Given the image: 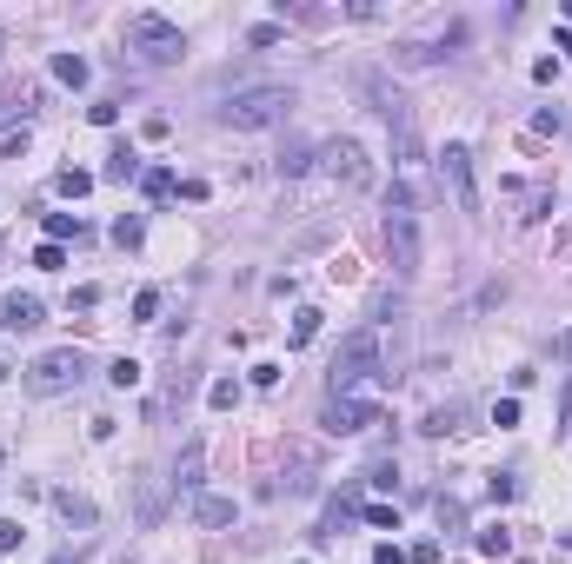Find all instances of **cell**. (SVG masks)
Returning a JSON list of instances; mask_svg holds the SVG:
<instances>
[{"label":"cell","mask_w":572,"mask_h":564,"mask_svg":"<svg viewBox=\"0 0 572 564\" xmlns=\"http://www.w3.org/2000/svg\"><path fill=\"white\" fill-rule=\"evenodd\" d=\"M360 93L373 100V113L393 127V153H399V160H419V119H413V100L399 93L393 80L380 74V66H366V74H360Z\"/></svg>","instance_id":"1"},{"label":"cell","mask_w":572,"mask_h":564,"mask_svg":"<svg viewBox=\"0 0 572 564\" xmlns=\"http://www.w3.org/2000/svg\"><path fill=\"white\" fill-rule=\"evenodd\" d=\"M213 113H220V127H233V133L280 127V119L293 113V87H240V93H227Z\"/></svg>","instance_id":"2"},{"label":"cell","mask_w":572,"mask_h":564,"mask_svg":"<svg viewBox=\"0 0 572 564\" xmlns=\"http://www.w3.org/2000/svg\"><path fill=\"white\" fill-rule=\"evenodd\" d=\"M366 379H386V366H380V332H373V326H360V332L340 346V358H333V372H326V399H360Z\"/></svg>","instance_id":"3"},{"label":"cell","mask_w":572,"mask_h":564,"mask_svg":"<svg viewBox=\"0 0 572 564\" xmlns=\"http://www.w3.org/2000/svg\"><path fill=\"white\" fill-rule=\"evenodd\" d=\"M127 54H140L147 66H174L187 54V33L166 21V13H133L127 21Z\"/></svg>","instance_id":"4"},{"label":"cell","mask_w":572,"mask_h":564,"mask_svg":"<svg viewBox=\"0 0 572 564\" xmlns=\"http://www.w3.org/2000/svg\"><path fill=\"white\" fill-rule=\"evenodd\" d=\"M87 379V352L80 346H60V352H40L27 366V392H40V399H54V392H74Z\"/></svg>","instance_id":"5"},{"label":"cell","mask_w":572,"mask_h":564,"mask_svg":"<svg viewBox=\"0 0 572 564\" xmlns=\"http://www.w3.org/2000/svg\"><path fill=\"white\" fill-rule=\"evenodd\" d=\"M386 260L399 279H419V213L413 207H386Z\"/></svg>","instance_id":"6"},{"label":"cell","mask_w":572,"mask_h":564,"mask_svg":"<svg viewBox=\"0 0 572 564\" xmlns=\"http://www.w3.org/2000/svg\"><path fill=\"white\" fill-rule=\"evenodd\" d=\"M319 160H326V173L340 180L346 193H366V186H373V160H366L360 140H326V146H319Z\"/></svg>","instance_id":"7"},{"label":"cell","mask_w":572,"mask_h":564,"mask_svg":"<svg viewBox=\"0 0 572 564\" xmlns=\"http://www.w3.org/2000/svg\"><path fill=\"white\" fill-rule=\"evenodd\" d=\"M440 180H446V193H452V207L460 213H479V180H473V153H466L460 140H452L440 153Z\"/></svg>","instance_id":"8"},{"label":"cell","mask_w":572,"mask_h":564,"mask_svg":"<svg viewBox=\"0 0 572 564\" xmlns=\"http://www.w3.org/2000/svg\"><path fill=\"white\" fill-rule=\"evenodd\" d=\"M319 425H326L333 438H353V432H366V425H380V405L373 399H326Z\"/></svg>","instance_id":"9"},{"label":"cell","mask_w":572,"mask_h":564,"mask_svg":"<svg viewBox=\"0 0 572 564\" xmlns=\"http://www.w3.org/2000/svg\"><path fill=\"white\" fill-rule=\"evenodd\" d=\"M460 40H466V27H446V33H433V40H399L393 60L399 66H426V60H446V47H460Z\"/></svg>","instance_id":"10"},{"label":"cell","mask_w":572,"mask_h":564,"mask_svg":"<svg viewBox=\"0 0 572 564\" xmlns=\"http://www.w3.org/2000/svg\"><path fill=\"white\" fill-rule=\"evenodd\" d=\"M40 319H47V305L33 299V293H13L7 305H0V326H7V332H33Z\"/></svg>","instance_id":"11"},{"label":"cell","mask_w":572,"mask_h":564,"mask_svg":"<svg viewBox=\"0 0 572 564\" xmlns=\"http://www.w3.org/2000/svg\"><path fill=\"white\" fill-rule=\"evenodd\" d=\"M200 478H207V445H193L180 452V465H174V491H187V498H200Z\"/></svg>","instance_id":"12"},{"label":"cell","mask_w":572,"mask_h":564,"mask_svg":"<svg viewBox=\"0 0 572 564\" xmlns=\"http://www.w3.org/2000/svg\"><path fill=\"white\" fill-rule=\"evenodd\" d=\"M47 498H54V511L67 524H80V532L94 524V498H80V491H47Z\"/></svg>","instance_id":"13"},{"label":"cell","mask_w":572,"mask_h":564,"mask_svg":"<svg viewBox=\"0 0 572 564\" xmlns=\"http://www.w3.org/2000/svg\"><path fill=\"white\" fill-rule=\"evenodd\" d=\"M140 173H147V166H140V153H133V146H113V153H107V173H100V180L127 186V180H140Z\"/></svg>","instance_id":"14"},{"label":"cell","mask_w":572,"mask_h":564,"mask_svg":"<svg viewBox=\"0 0 572 564\" xmlns=\"http://www.w3.org/2000/svg\"><path fill=\"white\" fill-rule=\"evenodd\" d=\"M193 518L207 524V532H220V524H233V498H213V491H200V498H193Z\"/></svg>","instance_id":"15"},{"label":"cell","mask_w":572,"mask_h":564,"mask_svg":"<svg viewBox=\"0 0 572 564\" xmlns=\"http://www.w3.org/2000/svg\"><path fill=\"white\" fill-rule=\"evenodd\" d=\"M33 113V93L27 87H0V127H13V119Z\"/></svg>","instance_id":"16"},{"label":"cell","mask_w":572,"mask_h":564,"mask_svg":"<svg viewBox=\"0 0 572 564\" xmlns=\"http://www.w3.org/2000/svg\"><path fill=\"white\" fill-rule=\"evenodd\" d=\"M426 438H446V432H460V405H440V412H426V425H419Z\"/></svg>","instance_id":"17"},{"label":"cell","mask_w":572,"mask_h":564,"mask_svg":"<svg viewBox=\"0 0 572 564\" xmlns=\"http://www.w3.org/2000/svg\"><path fill=\"white\" fill-rule=\"evenodd\" d=\"M473 544H479L486 558H506V551H513V532H506V524H486V532H479Z\"/></svg>","instance_id":"18"},{"label":"cell","mask_w":572,"mask_h":564,"mask_svg":"<svg viewBox=\"0 0 572 564\" xmlns=\"http://www.w3.org/2000/svg\"><path fill=\"white\" fill-rule=\"evenodd\" d=\"M54 80H67V87H87V60H80V54H54Z\"/></svg>","instance_id":"19"},{"label":"cell","mask_w":572,"mask_h":564,"mask_svg":"<svg viewBox=\"0 0 572 564\" xmlns=\"http://www.w3.org/2000/svg\"><path fill=\"white\" fill-rule=\"evenodd\" d=\"M307 166H313V146H299V140H293V146H286V153H280V180H293V173H307Z\"/></svg>","instance_id":"20"},{"label":"cell","mask_w":572,"mask_h":564,"mask_svg":"<svg viewBox=\"0 0 572 564\" xmlns=\"http://www.w3.org/2000/svg\"><path fill=\"white\" fill-rule=\"evenodd\" d=\"M140 193L147 199H166V193H174V173H166V166H147V173H140Z\"/></svg>","instance_id":"21"},{"label":"cell","mask_w":572,"mask_h":564,"mask_svg":"<svg viewBox=\"0 0 572 564\" xmlns=\"http://www.w3.org/2000/svg\"><path fill=\"white\" fill-rule=\"evenodd\" d=\"M54 186L67 199H80V193H94V173H80V166H67V173H54Z\"/></svg>","instance_id":"22"},{"label":"cell","mask_w":572,"mask_h":564,"mask_svg":"<svg viewBox=\"0 0 572 564\" xmlns=\"http://www.w3.org/2000/svg\"><path fill=\"white\" fill-rule=\"evenodd\" d=\"M313 332H319V313H313V305H299V313H293V346H313Z\"/></svg>","instance_id":"23"},{"label":"cell","mask_w":572,"mask_h":564,"mask_svg":"<svg viewBox=\"0 0 572 564\" xmlns=\"http://www.w3.org/2000/svg\"><path fill=\"white\" fill-rule=\"evenodd\" d=\"M207 405H213V412H227V405H240V385H233V379H213Z\"/></svg>","instance_id":"24"},{"label":"cell","mask_w":572,"mask_h":564,"mask_svg":"<svg viewBox=\"0 0 572 564\" xmlns=\"http://www.w3.org/2000/svg\"><path fill=\"white\" fill-rule=\"evenodd\" d=\"M67 233H74V239H80V219H74V213H47V239H54V246H60V239H67Z\"/></svg>","instance_id":"25"},{"label":"cell","mask_w":572,"mask_h":564,"mask_svg":"<svg viewBox=\"0 0 572 564\" xmlns=\"http://www.w3.org/2000/svg\"><path fill=\"white\" fill-rule=\"evenodd\" d=\"M133 319H140V326H154V319H160V293H154V286L133 299Z\"/></svg>","instance_id":"26"},{"label":"cell","mask_w":572,"mask_h":564,"mask_svg":"<svg viewBox=\"0 0 572 564\" xmlns=\"http://www.w3.org/2000/svg\"><path fill=\"white\" fill-rule=\"evenodd\" d=\"M107 379L127 392V385H140V366H133V358H113V372H107Z\"/></svg>","instance_id":"27"},{"label":"cell","mask_w":572,"mask_h":564,"mask_svg":"<svg viewBox=\"0 0 572 564\" xmlns=\"http://www.w3.org/2000/svg\"><path fill=\"white\" fill-rule=\"evenodd\" d=\"M366 524H380V532H399V511H393V505H366Z\"/></svg>","instance_id":"28"},{"label":"cell","mask_w":572,"mask_h":564,"mask_svg":"<svg viewBox=\"0 0 572 564\" xmlns=\"http://www.w3.org/2000/svg\"><path fill=\"white\" fill-rule=\"evenodd\" d=\"M33 266H40V272H60V266H67V260H60V246H54V239H47V246H40V252H33Z\"/></svg>","instance_id":"29"},{"label":"cell","mask_w":572,"mask_h":564,"mask_svg":"<svg viewBox=\"0 0 572 564\" xmlns=\"http://www.w3.org/2000/svg\"><path fill=\"white\" fill-rule=\"evenodd\" d=\"M113 239H121V246H140L147 226H140V219H121V226H113Z\"/></svg>","instance_id":"30"},{"label":"cell","mask_w":572,"mask_h":564,"mask_svg":"<svg viewBox=\"0 0 572 564\" xmlns=\"http://www.w3.org/2000/svg\"><path fill=\"white\" fill-rule=\"evenodd\" d=\"M407 564H440V538H426V544H413Z\"/></svg>","instance_id":"31"},{"label":"cell","mask_w":572,"mask_h":564,"mask_svg":"<svg viewBox=\"0 0 572 564\" xmlns=\"http://www.w3.org/2000/svg\"><path fill=\"white\" fill-rule=\"evenodd\" d=\"M433 511H440V524H460V518H466V511H460V498H446V491L433 498Z\"/></svg>","instance_id":"32"},{"label":"cell","mask_w":572,"mask_h":564,"mask_svg":"<svg viewBox=\"0 0 572 564\" xmlns=\"http://www.w3.org/2000/svg\"><path fill=\"white\" fill-rule=\"evenodd\" d=\"M493 425H499V432H506V425H519V399H499V405H493Z\"/></svg>","instance_id":"33"},{"label":"cell","mask_w":572,"mask_h":564,"mask_svg":"<svg viewBox=\"0 0 572 564\" xmlns=\"http://www.w3.org/2000/svg\"><path fill=\"white\" fill-rule=\"evenodd\" d=\"M21 538H27V532H21V518H0V551H13Z\"/></svg>","instance_id":"34"},{"label":"cell","mask_w":572,"mask_h":564,"mask_svg":"<svg viewBox=\"0 0 572 564\" xmlns=\"http://www.w3.org/2000/svg\"><path fill=\"white\" fill-rule=\"evenodd\" d=\"M87 119H94V127H113V119H121V107H113V100H100V107H87Z\"/></svg>","instance_id":"35"},{"label":"cell","mask_w":572,"mask_h":564,"mask_svg":"<svg viewBox=\"0 0 572 564\" xmlns=\"http://www.w3.org/2000/svg\"><path fill=\"white\" fill-rule=\"evenodd\" d=\"M373 564H407V551H399V544H380V551H373Z\"/></svg>","instance_id":"36"},{"label":"cell","mask_w":572,"mask_h":564,"mask_svg":"<svg viewBox=\"0 0 572 564\" xmlns=\"http://www.w3.org/2000/svg\"><path fill=\"white\" fill-rule=\"evenodd\" d=\"M552 358H566V366H572V326H566L559 339H552Z\"/></svg>","instance_id":"37"},{"label":"cell","mask_w":572,"mask_h":564,"mask_svg":"<svg viewBox=\"0 0 572 564\" xmlns=\"http://www.w3.org/2000/svg\"><path fill=\"white\" fill-rule=\"evenodd\" d=\"M47 564H80V551H54V558H47Z\"/></svg>","instance_id":"38"},{"label":"cell","mask_w":572,"mask_h":564,"mask_svg":"<svg viewBox=\"0 0 572 564\" xmlns=\"http://www.w3.org/2000/svg\"><path fill=\"white\" fill-rule=\"evenodd\" d=\"M566 419H572V379H566Z\"/></svg>","instance_id":"39"},{"label":"cell","mask_w":572,"mask_h":564,"mask_svg":"<svg viewBox=\"0 0 572 564\" xmlns=\"http://www.w3.org/2000/svg\"><path fill=\"white\" fill-rule=\"evenodd\" d=\"M0 47H7V33H0Z\"/></svg>","instance_id":"40"},{"label":"cell","mask_w":572,"mask_h":564,"mask_svg":"<svg viewBox=\"0 0 572 564\" xmlns=\"http://www.w3.org/2000/svg\"><path fill=\"white\" fill-rule=\"evenodd\" d=\"M0 246H7V239H0Z\"/></svg>","instance_id":"41"}]
</instances>
